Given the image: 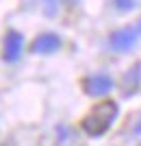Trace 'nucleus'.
Here are the masks:
<instances>
[{
  "mask_svg": "<svg viewBox=\"0 0 141 146\" xmlns=\"http://www.w3.org/2000/svg\"><path fill=\"white\" fill-rule=\"evenodd\" d=\"M119 118V105L115 100H104V103L96 105L83 120H80V129L85 131L89 137H102V135L113 127V122Z\"/></svg>",
  "mask_w": 141,
  "mask_h": 146,
  "instance_id": "1",
  "label": "nucleus"
},
{
  "mask_svg": "<svg viewBox=\"0 0 141 146\" xmlns=\"http://www.w3.org/2000/svg\"><path fill=\"white\" fill-rule=\"evenodd\" d=\"M113 90H115V81L104 70H98V72H93L83 79V92L91 98H104Z\"/></svg>",
  "mask_w": 141,
  "mask_h": 146,
  "instance_id": "2",
  "label": "nucleus"
},
{
  "mask_svg": "<svg viewBox=\"0 0 141 146\" xmlns=\"http://www.w3.org/2000/svg\"><path fill=\"white\" fill-rule=\"evenodd\" d=\"M137 42H139V31L132 29V26L113 31L109 35V46L115 52H128V50H132L137 46Z\"/></svg>",
  "mask_w": 141,
  "mask_h": 146,
  "instance_id": "3",
  "label": "nucleus"
},
{
  "mask_svg": "<svg viewBox=\"0 0 141 146\" xmlns=\"http://www.w3.org/2000/svg\"><path fill=\"white\" fill-rule=\"evenodd\" d=\"M24 55V35L18 31H7L2 42V59L7 63H18Z\"/></svg>",
  "mask_w": 141,
  "mask_h": 146,
  "instance_id": "4",
  "label": "nucleus"
},
{
  "mask_svg": "<svg viewBox=\"0 0 141 146\" xmlns=\"http://www.w3.org/2000/svg\"><path fill=\"white\" fill-rule=\"evenodd\" d=\"M63 48V39L56 33H41L37 35L31 44V52L33 55H54Z\"/></svg>",
  "mask_w": 141,
  "mask_h": 146,
  "instance_id": "5",
  "label": "nucleus"
},
{
  "mask_svg": "<svg viewBox=\"0 0 141 146\" xmlns=\"http://www.w3.org/2000/svg\"><path fill=\"white\" fill-rule=\"evenodd\" d=\"M141 90V66L137 63V66H132L130 70H126V74H124L122 79V94L126 98L135 96V94H139Z\"/></svg>",
  "mask_w": 141,
  "mask_h": 146,
  "instance_id": "6",
  "label": "nucleus"
},
{
  "mask_svg": "<svg viewBox=\"0 0 141 146\" xmlns=\"http://www.w3.org/2000/svg\"><path fill=\"white\" fill-rule=\"evenodd\" d=\"M41 2H43V13H46L48 18H54L56 13L61 11L63 5H68V7L78 5V0H41Z\"/></svg>",
  "mask_w": 141,
  "mask_h": 146,
  "instance_id": "7",
  "label": "nucleus"
},
{
  "mask_svg": "<svg viewBox=\"0 0 141 146\" xmlns=\"http://www.w3.org/2000/svg\"><path fill=\"white\" fill-rule=\"evenodd\" d=\"M113 7L122 13H128L132 9H137V0H113Z\"/></svg>",
  "mask_w": 141,
  "mask_h": 146,
  "instance_id": "8",
  "label": "nucleus"
},
{
  "mask_svg": "<svg viewBox=\"0 0 141 146\" xmlns=\"http://www.w3.org/2000/svg\"><path fill=\"white\" fill-rule=\"evenodd\" d=\"M56 135H59V142H70L72 140V129L70 127H59L56 129Z\"/></svg>",
  "mask_w": 141,
  "mask_h": 146,
  "instance_id": "9",
  "label": "nucleus"
},
{
  "mask_svg": "<svg viewBox=\"0 0 141 146\" xmlns=\"http://www.w3.org/2000/svg\"><path fill=\"white\" fill-rule=\"evenodd\" d=\"M132 133H135V135H141V118L137 120V124H135V127H132Z\"/></svg>",
  "mask_w": 141,
  "mask_h": 146,
  "instance_id": "10",
  "label": "nucleus"
},
{
  "mask_svg": "<svg viewBox=\"0 0 141 146\" xmlns=\"http://www.w3.org/2000/svg\"><path fill=\"white\" fill-rule=\"evenodd\" d=\"M135 29L139 31V35H141V20H139V22H137V26H135Z\"/></svg>",
  "mask_w": 141,
  "mask_h": 146,
  "instance_id": "11",
  "label": "nucleus"
}]
</instances>
